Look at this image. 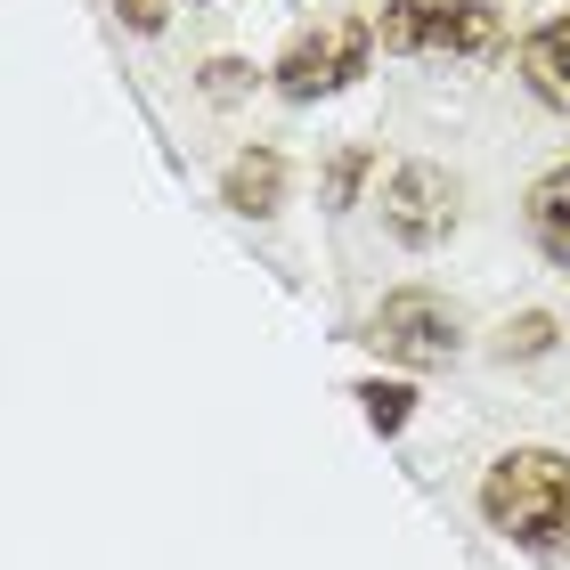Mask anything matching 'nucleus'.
<instances>
[{"label": "nucleus", "instance_id": "1", "mask_svg": "<svg viewBox=\"0 0 570 570\" xmlns=\"http://www.w3.org/2000/svg\"><path fill=\"white\" fill-rule=\"evenodd\" d=\"M481 522L513 554L570 570V456L562 449H505L481 473Z\"/></svg>", "mask_w": 570, "mask_h": 570}, {"label": "nucleus", "instance_id": "2", "mask_svg": "<svg viewBox=\"0 0 570 570\" xmlns=\"http://www.w3.org/2000/svg\"><path fill=\"white\" fill-rule=\"evenodd\" d=\"M375 41L392 58H498L505 9L498 0H383Z\"/></svg>", "mask_w": 570, "mask_h": 570}, {"label": "nucleus", "instance_id": "3", "mask_svg": "<svg viewBox=\"0 0 570 570\" xmlns=\"http://www.w3.org/2000/svg\"><path fill=\"white\" fill-rule=\"evenodd\" d=\"M375 17H326V24H309V33H294L277 49V66H269V90L285 98V107H318V98L334 90H351L358 73H367L375 58Z\"/></svg>", "mask_w": 570, "mask_h": 570}, {"label": "nucleus", "instance_id": "4", "mask_svg": "<svg viewBox=\"0 0 570 570\" xmlns=\"http://www.w3.org/2000/svg\"><path fill=\"white\" fill-rule=\"evenodd\" d=\"M367 343H375L383 367L432 375V367H449L464 351V334H456V309L440 302L432 285H400V294H383V309L367 318Z\"/></svg>", "mask_w": 570, "mask_h": 570}, {"label": "nucleus", "instance_id": "5", "mask_svg": "<svg viewBox=\"0 0 570 570\" xmlns=\"http://www.w3.org/2000/svg\"><path fill=\"white\" fill-rule=\"evenodd\" d=\"M383 228H392V245H407V253L449 245V228H456V179L440 164H424V155H407V164L383 179Z\"/></svg>", "mask_w": 570, "mask_h": 570}, {"label": "nucleus", "instance_id": "6", "mask_svg": "<svg viewBox=\"0 0 570 570\" xmlns=\"http://www.w3.org/2000/svg\"><path fill=\"white\" fill-rule=\"evenodd\" d=\"M513 66H522V82H530V98H538V107L570 115V9H562V17H547L538 33H522Z\"/></svg>", "mask_w": 570, "mask_h": 570}, {"label": "nucleus", "instance_id": "7", "mask_svg": "<svg viewBox=\"0 0 570 570\" xmlns=\"http://www.w3.org/2000/svg\"><path fill=\"white\" fill-rule=\"evenodd\" d=\"M220 204H228V213H245V220H269L285 204V155L277 147H237V155H228V171H220Z\"/></svg>", "mask_w": 570, "mask_h": 570}, {"label": "nucleus", "instance_id": "8", "mask_svg": "<svg viewBox=\"0 0 570 570\" xmlns=\"http://www.w3.org/2000/svg\"><path fill=\"white\" fill-rule=\"evenodd\" d=\"M522 228H530V245L547 253L554 269H570V164H554V171H538V179H530V196H522Z\"/></svg>", "mask_w": 570, "mask_h": 570}, {"label": "nucleus", "instance_id": "9", "mask_svg": "<svg viewBox=\"0 0 570 570\" xmlns=\"http://www.w3.org/2000/svg\"><path fill=\"white\" fill-rule=\"evenodd\" d=\"M358 416H367L383 440H392V432H407V424H416V383H400V375H367V383H358Z\"/></svg>", "mask_w": 570, "mask_h": 570}, {"label": "nucleus", "instance_id": "10", "mask_svg": "<svg viewBox=\"0 0 570 570\" xmlns=\"http://www.w3.org/2000/svg\"><path fill=\"white\" fill-rule=\"evenodd\" d=\"M554 343H562V318H547V309H522V318L498 326V343H489V351H498L505 367H530V358H547Z\"/></svg>", "mask_w": 570, "mask_h": 570}, {"label": "nucleus", "instance_id": "11", "mask_svg": "<svg viewBox=\"0 0 570 570\" xmlns=\"http://www.w3.org/2000/svg\"><path fill=\"white\" fill-rule=\"evenodd\" d=\"M367 171H375L367 147H343V155H334V164H326V213H351L358 188H367Z\"/></svg>", "mask_w": 570, "mask_h": 570}, {"label": "nucleus", "instance_id": "12", "mask_svg": "<svg viewBox=\"0 0 570 570\" xmlns=\"http://www.w3.org/2000/svg\"><path fill=\"white\" fill-rule=\"evenodd\" d=\"M245 90H253V66L245 58H213V66H204V98H213V107H237Z\"/></svg>", "mask_w": 570, "mask_h": 570}, {"label": "nucleus", "instance_id": "13", "mask_svg": "<svg viewBox=\"0 0 570 570\" xmlns=\"http://www.w3.org/2000/svg\"><path fill=\"white\" fill-rule=\"evenodd\" d=\"M115 17L131 24V33H164V24H171V0H115Z\"/></svg>", "mask_w": 570, "mask_h": 570}]
</instances>
